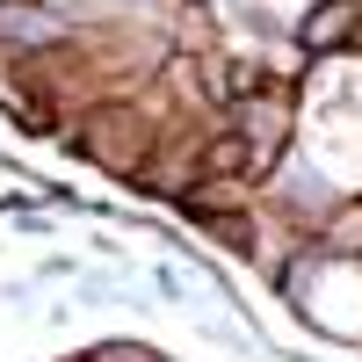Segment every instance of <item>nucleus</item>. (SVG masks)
I'll list each match as a JSON object with an SVG mask.
<instances>
[{"label": "nucleus", "instance_id": "nucleus-1", "mask_svg": "<svg viewBox=\"0 0 362 362\" xmlns=\"http://www.w3.org/2000/svg\"><path fill=\"white\" fill-rule=\"evenodd\" d=\"M362 37V0H319L305 15V51H334Z\"/></svg>", "mask_w": 362, "mask_h": 362}, {"label": "nucleus", "instance_id": "nucleus-2", "mask_svg": "<svg viewBox=\"0 0 362 362\" xmlns=\"http://www.w3.org/2000/svg\"><path fill=\"white\" fill-rule=\"evenodd\" d=\"M319 254H334V261H362V203H348V210H334V218H326Z\"/></svg>", "mask_w": 362, "mask_h": 362}]
</instances>
